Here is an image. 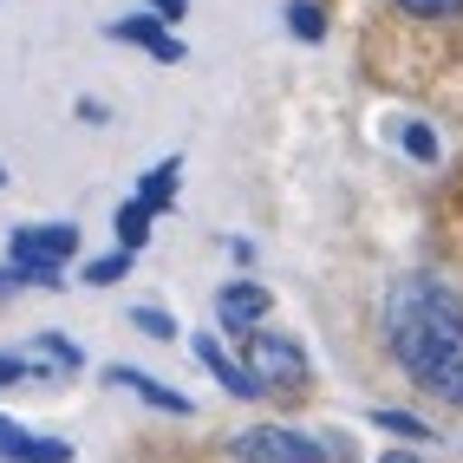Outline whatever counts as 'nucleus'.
<instances>
[{"label": "nucleus", "instance_id": "obj_1", "mask_svg": "<svg viewBox=\"0 0 463 463\" xmlns=\"http://www.w3.org/2000/svg\"><path fill=\"white\" fill-rule=\"evenodd\" d=\"M385 346L405 379L463 405V300L430 274H398L385 288Z\"/></svg>", "mask_w": 463, "mask_h": 463}, {"label": "nucleus", "instance_id": "obj_2", "mask_svg": "<svg viewBox=\"0 0 463 463\" xmlns=\"http://www.w3.org/2000/svg\"><path fill=\"white\" fill-rule=\"evenodd\" d=\"M241 339H249V373L261 379V392H294V385H307V373H314V365H307V353L294 346L288 333L249 326Z\"/></svg>", "mask_w": 463, "mask_h": 463}, {"label": "nucleus", "instance_id": "obj_3", "mask_svg": "<svg viewBox=\"0 0 463 463\" xmlns=\"http://www.w3.org/2000/svg\"><path fill=\"white\" fill-rule=\"evenodd\" d=\"M229 457L235 463H326V444L300 438L288 424H255V430H241L229 444Z\"/></svg>", "mask_w": 463, "mask_h": 463}, {"label": "nucleus", "instance_id": "obj_4", "mask_svg": "<svg viewBox=\"0 0 463 463\" xmlns=\"http://www.w3.org/2000/svg\"><path fill=\"white\" fill-rule=\"evenodd\" d=\"M79 229L72 222H26V229H14L7 235V255L26 268V261H40V268H66L72 255H79Z\"/></svg>", "mask_w": 463, "mask_h": 463}, {"label": "nucleus", "instance_id": "obj_5", "mask_svg": "<svg viewBox=\"0 0 463 463\" xmlns=\"http://www.w3.org/2000/svg\"><path fill=\"white\" fill-rule=\"evenodd\" d=\"M190 353H196V365H203V373L222 385L229 398H268V392H261V379L249 373V359H235L215 333H196V339H190Z\"/></svg>", "mask_w": 463, "mask_h": 463}, {"label": "nucleus", "instance_id": "obj_6", "mask_svg": "<svg viewBox=\"0 0 463 463\" xmlns=\"http://www.w3.org/2000/svg\"><path fill=\"white\" fill-rule=\"evenodd\" d=\"M111 40H118V46H144L150 59H157V66H176V59L190 52L157 14H125V20H111Z\"/></svg>", "mask_w": 463, "mask_h": 463}, {"label": "nucleus", "instance_id": "obj_7", "mask_svg": "<svg viewBox=\"0 0 463 463\" xmlns=\"http://www.w3.org/2000/svg\"><path fill=\"white\" fill-rule=\"evenodd\" d=\"M268 307H274V294L241 274V281H229L222 294H215V320H222V333H249V326L268 320Z\"/></svg>", "mask_w": 463, "mask_h": 463}, {"label": "nucleus", "instance_id": "obj_8", "mask_svg": "<svg viewBox=\"0 0 463 463\" xmlns=\"http://www.w3.org/2000/svg\"><path fill=\"white\" fill-rule=\"evenodd\" d=\"M105 385H111V392H131L137 405H150V411L190 418V398H183L176 385H164V379H150V373H137V365H111V373H105Z\"/></svg>", "mask_w": 463, "mask_h": 463}, {"label": "nucleus", "instance_id": "obj_9", "mask_svg": "<svg viewBox=\"0 0 463 463\" xmlns=\"http://www.w3.org/2000/svg\"><path fill=\"white\" fill-rule=\"evenodd\" d=\"M0 463H72V444L40 438V430H20L14 418H0Z\"/></svg>", "mask_w": 463, "mask_h": 463}, {"label": "nucleus", "instance_id": "obj_10", "mask_svg": "<svg viewBox=\"0 0 463 463\" xmlns=\"http://www.w3.org/2000/svg\"><path fill=\"white\" fill-rule=\"evenodd\" d=\"M26 359H33V379H72V373H85V353L72 346L66 333H33V339H26Z\"/></svg>", "mask_w": 463, "mask_h": 463}, {"label": "nucleus", "instance_id": "obj_11", "mask_svg": "<svg viewBox=\"0 0 463 463\" xmlns=\"http://www.w3.org/2000/svg\"><path fill=\"white\" fill-rule=\"evenodd\" d=\"M176 183H183V157H164L157 170L137 176V203H144L150 215H164V209L176 203Z\"/></svg>", "mask_w": 463, "mask_h": 463}, {"label": "nucleus", "instance_id": "obj_12", "mask_svg": "<svg viewBox=\"0 0 463 463\" xmlns=\"http://www.w3.org/2000/svg\"><path fill=\"white\" fill-rule=\"evenodd\" d=\"M281 20H288V33H294L300 46H320V40H326V14H320V0H288Z\"/></svg>", "mask_w": 463, "mask_h": 463}, {"label": "nucleus", "instance_id": "obj_13", "mask_svg": "<svg viewBox=\"0 0 463 463\" xmlns=\"http://www.w3.org/2000/svg\"><path fill=\"white\" fill-rule=\"evenodd\" d=\"M111 229H118V249H144V241H150V209L131 196V203H118V215H111Z\"/></svg>", "mask_w": 463, "mask_h": 463}, {"label": "nucleus", "instance_id": "obj_14", "mask_svg": "<svg viewBox=\"0 0 463 463\" xmlns=\"http://www.w3.org/2000/svg\"><path fill=\"white\" fill-rule=\"evenodd\" d=\"M373 424H379V430H392V438H411V444H430V438H438V430H430L424 418L392 411V405H379V411H373Z\"/></svg>", "mask_w": 463, "mask_h": 463}, {"label": "nucleus", "instance_id": "obj_15", "mask_svg": "<svg viewBox=\"0 0 463 463\" xmlns=\"http://www.w3.org/2000/svg\"><path fill=\"white\" fill-rule=\"evenodd\" d=\"M131 249H118V255H99V261H85V281L91 288H118V281H125V274H131Z\"/></svg>", "mask_w": 463, "mask_h": 463}, {"label": "nucleus", "instance_id": "obj_16", "mask_svg": "<svg viewBox=\"0 0 463 463\" xmlns=\"http://www.w3.org/2000/svg\"><path fill=\"white\" fill-rule=\"evenodd\" d=\"M398 144H405V157H418V164H438V131H430L424 118H411V125L398 131Z\"/></svg>", "mask_w": 463, "mask_h": 463}, {"label": "nucleus", "instance_id": "obj_17", "mask_svg": "<svg viewBox=\"0 0 463 463\" xmlns=\"http://www.w3.org/2000/svg\"><path fill=\"white\" fill-rule=\"evenodd\" d=\"M131 326L150 333V339H176V320L164 314V307H131Z\"/></svg>", "mask_w": 463, "mask_h": 463}, {"label": "nucleus", "instance_id": "obj_18", "mask_svg": "<svg viewBox=\"0 0 463 463\" xmlns=\"http://www.w3.org/2000/svg\"><path fill=\"white\" fill-rule=\"evenodd\" d=\"M392 7H405L418 20H450V14H463V0H392Z\"/></svg>", "mask_w": 463, "mask_h": 463}, {"label": "nucleus", "instance_id": "obj_19", "mask_svg": "<svg viewBox=\"0 0 463 463\" xmlns=\"http://www.w3.org/2000/svg\"><path fill=\"white\" fill-rule=\"evenodd\" d=\"M33 379V359H14V353H0V385H26Z\"/></svg>", "mask_w": 463, "mask_h": 463}, {"label": "nucleus", "instance_id": "obj_20", "mask_svg": "<svg viewBox=\"0 0 463 463\" xmlns=\"http://www.w3.org/2000/svg\"><path fill=\"white\" fill-rule=\"evenodd\" d=\"M150 14H157L164 26H183V14H190V0H157V7H150Z\"/></svg>", "mask_w": 463, "mask_h": 463}, {"label": "nucleus", "instance_id": "obj_21", "mask_svg": "<svg viewBox=\"0 0 463 463\" xmlns=\"http://www.w3.org/2000/svg\"><path fill=\"white\" fill-rule=\"evenodd\" d=\"M72 111H79V118H85V125H105V118H111V111H105V105H99V99H79V105H72Z\"/></svg>", "mask_w": 463, "mask_h": 463}, {"label": "nucleus", "instance_id": "obj_22", "mask_svg": "<svg viewBox=\"0 0 463 463\" xmlns=\"http://www.w3.org/2000/svg\"><path fill=\"white\" fill-rule=\"evenodd\" d=\"M229 255H235V268H249V261H255V241H241V235H229Z\"/></svg>", "mask_w": 463, "mask_h": 463}, {"label": "nucleus", "instance_id": "obj_23", "mask_svg": "<svg viewBox=\"0 0 463 463\" xmlns=\"http://www.w3.org/2000/svg\"><path fill=\"white\" fill-rule=\"evenodd\" d=\"M379 463H424V457H418V450H385Z\"/></svg>", "mask_w": 463, "mask_h": 463}, {"label": "nucleus", "instance_id": "obj_24", "mask_svg": "<svg viewBox=\"0 0 463 463\" xmlns=\"http://www.w3.org/2000/svg\"><path fill=\"white\" fill-rule=\"evenodd\" d=\"M0 190H7V170H0Z\"/></svg>", "mask_w": 463, "mask_h": 463}]
</instances>
